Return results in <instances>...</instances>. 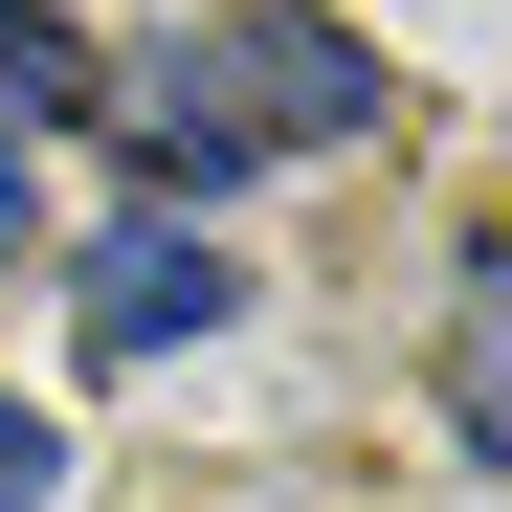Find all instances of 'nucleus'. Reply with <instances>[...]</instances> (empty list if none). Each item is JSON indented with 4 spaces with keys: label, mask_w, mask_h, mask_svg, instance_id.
I'll return each instance as SVG.
<instances>
[{
    "label": "nucleus",
    "mask_w": 512,
    "mask_h": 512,
    "mask_svg": "<svg viewBox=\"0 0 512 512\" xmlns=\"http://www.w3.org/2000/svg\"><path fill=\"white\" fill-rule=\"evenodd\" d=\"M0 112H90V45H67L45 0H0Z\"/></svg>",
    "instance_id": "4"
},
{
    "label": "nucleus",
    "mask_w": 512,
    "mask_h": 512,
    "mask_svg": "<svg viewBox=\"0 0 512 512\" xmlns=\"http://www.w3.org/2000/svg\"><path fill=\"white\" fill-rule=\"evenodd\" d=\"M0 245H23V134H0Z\"/></svg>",
    "instance_id": "7"
},
{
    "label": "nucleus",
    "mask_w": 512,
    "mask_h": 512,
    "mask_svg": "<svg viewBox=\"0 0 512 512\" xmlns=\"http://www.w3.org/2000/svg\"><path fill=\"white\" fill-rule=\"evenodd\" d=\"M446 423H468V468H490V423H512V379H490V268L446 290Z\"/></svg>",
    "instance_id": "5"
},
{
    "label": "nucleus",
    "mask_w": 512,
    "mask_h": 512,
    "mask_svg": "<svg viewBox=\"0 0 512 512\" xmlns=\"http://www.w3.org/2000/svg\"><path fill=\"white\" fill-rule=\"evenodd\" d=\"M134 179L179 201V223H201V201H245V179H268V156H245V112L201 90V45H156V67H134Z\"/></svg>",
    "instance_id": "3"
},
{
    "label": "nucleus",
    "mask_w": 512,
    "mask_h": 512,
    "mask_svg": "<svg viewBox=\"0 0 512 512\" xmlns=\"http://www.w3.org/2000/svg\"><path fill=\"white\" fill-rule=\"evenodd\" d=\"M201 90L245 112V156H312V134H379V45L312 0H245V23H201Z\"/></svg>",
    "instance_id": "1"
},
{
    "label": "nucleus",
    "mask_w": 512,
    "mask_h": 512,
    "mask_svg": "<svg viewBox=\"0 0 512 512\" xmlns=\"http://www.w3.org/2000/svg\"><path fill=\"white\" fill-rule=\"evenodd\" d=\"M67 290H90V357L134 379V357H201V334L245 312V268H223V245L179 223V201H134L112 245H90V268H67Z\"/></svg>",
    "instance_id": "2"
},
{
    "label": "nucleus",
    "mask_w": 512,
    "mask_h": 512,
    "mask_svg": "<svg viewBox=\"0 0 512 512\" xmlns=\"http://www.w3.org/2000/svg\"><path fill=\"white\" fill-rule=\"evenodd\" d=\"M45 490H67V423H45V401H0V512H45Z\"/></svg>",
    "instance_id": "6"
}]
</instances>
